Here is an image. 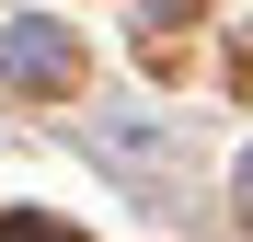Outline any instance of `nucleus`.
<instances>
[{
	"instance_id": "nucleus-1",
	"label": "nucleus",
	"mask_w": 253,
	"mask_h": 242,
	"mask_svg": "<svg viewBox=\"0 0 253 242\" xmlns=\"http://www.w3.org/2000/svg\"><path fill=\"white\" fill-rule=\"evenodd\" d=\"M0 69H12V81H69V35H46V23H12Z\"/></svg>"
},
{
	"instance_id": "nucleus-2",
	"label": "nucleus",
	"mask_w": 253,
	"mask_h": 242,
	"mask_svg": "<svg viewBox=\"0 0 253 242\" xmlns=\"http://www.w3.org/2000/svg\"><path fill=\"white\" fill-rule=\"evenodd\" d=\"M242 208H253V150H242Z\"/></svg>"
},
{
	"instance_id": "nucleus-3",
	"label": "nucleus",
	"mask_w": 253,
	"mask_h": 242,
	"mask_svg": "<svg viewBox=\"0 0 253 242\" xmlns=\"http://www.w3.org/2000/svg\"><path fill=\"white\" fill-rule=\"evenodd\" d=\"M12 242H58V231H12Z\"/></svg>"
}]
</instances>
